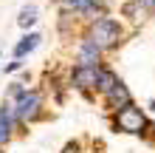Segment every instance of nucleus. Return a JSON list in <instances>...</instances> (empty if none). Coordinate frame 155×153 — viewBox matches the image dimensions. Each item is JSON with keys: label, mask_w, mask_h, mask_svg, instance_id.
<instances>
[{"label": "nucleus", "mask_w": 155, "mask_h": 153, "mask_svg": "<svg viewBox=\"0 0 155 153\" xmlns=\"http://www.w3.org/2000/svg\"><path fill=\"white\" fill-rule=\"evenodd\" d=\"M87 40H93L102 51H113L121 46V40H124V26L116 20V17H96V20H90L87 23V34H85Z\"/></svg>", "instance_id": "f257e3e1"}, {"label": "nucleus", "mask_w": 155, "mask_h": 153, "mask_svg": "<svg viewBox=\"0 0 155 153\" xmlns=\"http://www.w3.org/2000/svg\"><path fill=\"white\" fill-rule=\"evenodd\" d=\"M12 102V108H14V119L17 122H37L40 116H42V94L40 91H25L17 96V99H8Z\"/></svg>", "instance_id": "f03ea898"}, {"label": "nucleus", "mask_w": 155, "mask_h": 153, "mask_svg": "<svg viewBox=\"0 0 155 153\" xmlns=\"http://www.w3.org/2000/svg\"><path fill=\"white\" fill-rule=\"evenodd\" d=\"M113 128H118L121 133H133V136H138V133H147L150 122H147V116H144L141 108L130 102L127 108H121V111L113 113Z\"/></svg>", "instance_id": "7ed1b4c3"}, {"label": "nucleus", "mask_w": 155, "mask_h": 153, "mask_svg": "<svg viewBox=\"0 0 155 153\" xmlns=\"http://www.w3.org/2000/svg\"><path fill=\"white\" fill-rule=\"evenodd\" d=\"M99 74H102V65H76L71 71V85L76 91H90V88H96Z\"/></svg>", "instance_id": "20e7f679"}, {"label": "nucleus", "mask_w": 155, "mask_h": 153, "mask_svg": "<svg viewBox=\"0 0 155 153\" xmlns=\"http://www.w3.org/2000/svg\"><path fill=\"white\" fill-rule=\"evenodd\" d=\"M130 102H133V94H130V88H127L121 79H118V82L110 88V91L104 94V105L110 108L113 113H116V111H121V108H127Z\"/></svg>", "instance_id": "39448f33"}, {"label": "nucleus", "mask_w": 155, "mask_h": 153, "mask_svg": "<svg viewBox=\"0 0 155 153\" xmlns=\"http://www.w3.org/2000/svg\"><path fill=\"white\" fill-rule=\"evenodd\" d=\"M102 54L104 51L99 48L93 40L82 37L79 48H76V65H102Z\"/></svg>", "instance_id": "423d86ee"}, {"label": "nucleus", "mask_w": 155, "mask_h": 153, "mask_svg": "<svg viewBox=\"0 0 155 153\" xmlns=\"http://www.w3.org/2000/svg\"><path fill=\"white\" fill-rule=\"evenodd\" d=\"M14 125H17V119H14V108H12V102L6 99V105H0V142H3V145L12 139Z\"/></svg>", "instance_id": "0eeeda50"}, {"label": "nucleus", "mask_w": 155, "mask_h": 153, "mask_svg": "<svg viewBox=\"0 0 155 153\" xmlns=\"http://www.w3.org/2000/svg\"><path fill=\"white\" fill-rule=\"evenodd\" d=\"M40 40H42V37H40V34H34V31H31V34H25V37L14 46V57H17V60H23L25 54H31L34 48L40 46Z\"/></svg>", "instance_id": "6e6552de"}, {"label": "nucleus", "mask_w": 155, "mask_h": 153, "mask_svg": "<svg viewBox=\"0 0 155 153\" xmlns=\"http://www.w3.org/2000/svg\"><path fill=\"white\" fill-rule=\"evenodd\" d=\"M116 82H118L116 71H113V68H102V74H99V82H96V91H99V94L104 96V94L110 91V88H113Z\"/></svg>", "instance_id": "1a4fd4ad"}, {"label": "nucleus", "mask_w": 155, "mask_h": 153, "mask_svg": "<svg viewBox=\"0 0 155 153\" xmlns=\"http://www.w3.org/2000/svg\"><path fill=\"white\" fill-rule=\"evenodd\" d=\"M121 14L124 17H130V20H144V14H147V9L141 6V0H127V3L121 6Z\"/></svg>", "instance_id": "9d476101"}, {"label": "nucleus", "mask_w": 155, "mask_h": 153, "mask_svg": "<svg viewBox=\"0 0 155 153\" xmlns=\"http://www.w3.org/2000/svg\"><path fill=\"white\" fill-rule=\"evenodd\" d=\"M37 6H25V9H20V17H17V26L20 29H31L34 23H37Z\"/></svg>", "instance_id": "9b49d317"}, {"label": "nucleus", "mask_w": 155, "mask_h": 153, "mask_svg": "<svg viewBox=\"0 0 155 153\" xmlns=\"http://www.w3.org/2000/svg\"><path fill=\"white\" fill-rule=\"evenodd\" d=\"M20 68H23V60H17V57H14V62H8V65H6L8 74H12V71H20Z\"/></svg>", "instance_id": "f8f14e48"}, {"label": "nucleus", "mask_w": 155, "mask_h": 153, "mask_svg": "<svg viewBox=\"0 0 155 153\" xmlns=\"http://www.w3.org/2000/svg\"><path fill=\"white\" fill-rule=\"evenodd\" d=\"M141 6L147 9V14H155V0H141Z\"/></svg>", "instance_id": "ddd939ff"}, {"label": "nucleus", "mask_w": 155, "mask_h": 153, "mask_svg": "<svg viewBox=\"0 0 155 153\" xmlns=\"http://www.w3.org/2000/svg\"><path fill=\"white\" fill-rule=\"evenodd\" d=\"M150 111H155V99H150Z\"/></svg>", "instance_id": "4468645a"}]
</instances>
